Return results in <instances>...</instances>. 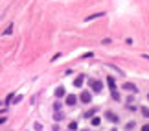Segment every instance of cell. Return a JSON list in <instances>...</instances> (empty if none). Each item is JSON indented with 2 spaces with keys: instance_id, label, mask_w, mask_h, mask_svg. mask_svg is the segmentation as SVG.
<instances>
[{
  "instance_id": "6da1fadb",
  "label": "cell",
  "mask_w": 149,
  "mask_h": 131,
  "mask_svg": "<svg viewBox=\"0 0 149 131\" xmlns=\"http://www.w3.org/2000/svg\"><path fill=\"white\" fill-rule=\"evenodd\" d=\"M90 89H92L94 92H99V91L103 89V83H101L99 79H90Z\"/></svg>"
},
{
  "instance_id": "7a4b0ae2",
  "label": "cell",
  "mask_w": 149,
  "mask_h": 131,
  "mask_svg": "<svg viewBox=\"0 0 149 131\" xmlns=\"http://www.w3.org/2000/svg\"><path fill=\"white\" fill-rule=\"evenodd\" d=\"M123 91H129V92L136 94V92H138V87H136L134 83H129V81H125V83H123Z\"/></svg>"
},
{
  "instance_id": "3957f363",
  "label": "cell",
  "mask_w": 149,
  "mask_h": 131,
  "mask_svg": "<svg viewBox=\"0 0 149 131\" xmlns=\"http://www.w3.org/2000/svg\"><path fill=\"white\" fill-rule=\"evenodd\" d=\"M79 100H81L83 103H90V102H92V94H90L89 91H83L81 96H79Z\"/></svg>"
},
{
  "instance_id": "277c9868",
  "label": "cell",
  "mask_w": 149,
  "mask_h": 131,
  "mask_svg": "<svg viewBox=\"0 0 149 131\" xmlns=\"http://www.w3.org/2000/svg\"><path fill=\"white\" fill-rule=\"evenodd\" d=\"M105 116H107L112 124H118V120H120V118H118V115H116V113H112V111H107V113H105Z\"/></svg>"
},
{
  "instance_id": "5b68a950",
  "label": "cell",
  "mask_w": 149,
  "mask_h": 131,
  "mask_svg": "<svg viewBox=\"0 0 149 131\" xmlns=\"http://www.w3.org/2000/svg\"><path fill=\"white\" fill-rule=\"evenodd\" d=\"M83 83H85V76H83V74H81V76H77V78L74 79V87H81Z\"/></svg>"
},
{
  "instance_id": "8992f818",
  "label": "cell",
  "mask_w": 149,
  "mask_h": 131,
  "mask_svg": "<svg viewBox=\"0 0 149 131\" xmlns=\"http://www.w3.org/2000/svg\"><path fill=\"white\" fill-rule=\"evenodd\" d=\"M76 102H77V98L74 94H68L66 96V105H76Z\"/></svg>"
},
{
  "instance_id": "52a82bcc",
  "label": "cell",
  "mask_w": 149,
  "mask_h": 131,
  "mask_svg": "<svg viewBox=\"0 0 149 131\" xmlns=\"http://www.w3.org/2000/svg\"><path fill=\"white\" fill-rule=\"evenodd\" d=\"M105 13L101 11V13H94V15H90V17H87V18H85V22H89V20H94V18H99V17H103Z\"/></svg>"
},
{
  "instance_id": "ba28073f",
  "label": "cell",
  "mask_w": 149,
  "mask_h": 131,
  "mask_svg": "<svg viewBox=\"0 0 149 131\" xmlns=\"http://www.w3.org/2000/svg\"><path fill=\"white\" fill-rule=\"evenodd\" d=\"M107 83H109V87H111V91H112V89H116V81H114V78H112V76H109V78H107Z\"/></svg>"
},
{
  "instance_id": "9c48e42d",
  "label": "cell",
  "mask_w": 149,
  "mask_h": 131,
  "mask_svg": "<svg viewBox=\"0 0 149 131\" xmlns=\"http://www.w3.org/2000/svg\"><path fill=\"white\" fill-rule=\"evenodd\" d=\"M96 111H98V109H96V107H92V109H89V111H87V113H85V118H92Z\"/></svg>"
},
{
  "instance_id": "30bf717a",
  "label": "cell",
  "mask_w": 149,
  "mask_h": 131,
  "mask_svg": "<svg viewBox=\"0 0 149 131\" xmlns=\"http://www.w3.org/2000/svg\"><path fill=\"white\" fill-rule=\"evenodd\" d=\"M55 96H57V98L65 96V87H57V91H55Z\"/></svg>"
},
{
  "instance_id": "8fae6325",
  "label": "cell",
  "mask_w": 149,
  "mask_h": 131,
  "mask_svg": "<svg viewBox=\"0 0 149 131\" xmlns=\"http://www.w3.org/2000/svg\"><path fill=\"white\" fill-rule=\"evenodd\" d=\"M111 94H112V98H114L116 102H120V92H118L116 89H112V91H111Z\"/></svg>"
},
{
  "instance_id": "7c38bea8",
  "label": "cell",
  "mask_w": 149,
  "mask_h": 131,
  "mask_svg": "<svg viewBox=\"0 0 149 131\" xmlns=\"http://www.w3.org/2000/svg\"><path fill=\"white\" fill-rule=\"evenodd\" d=\"M13 98H15V94H13V92H9V94H8V98H6V105H9V103L13 102Z\"/></svg>"
},
{
  "instance_id": "4fadbf2b",
  "label": "cell",
  "mask_w": 149,
  "mask_h": 131,
  "mask_svg": "<svg viewBox=\"0 0 149 131\" xmlns=\"http://www.w3.org/2000/svg\"><path fill=\"white\" fill-rule=\"evenodd\" d=\"M90 124H92V126H99V124H101V120H99V116H94V118L90 120Z\"/></svg>"
},
{
  "instance_id": "5bb4252c",
  "label": "cell",
  "mask_w": 149,
  "mask_h": 131,
  "mask_svg": "<svg viewBox=\"0 0 149 131\" xmlns=\"http://www.w3.org/2000/svg\"><path fill=\"white\" fill-rule=\"evenodd\" d=\"M140 111H142V115H144L145 118H149V109H147V107H144V105H142V109H140Z\"/></svg>"
},
{
  "instance_id": "9a60e30c",
  "label": "cell",
  "mask_w": 149,
  "mask_h": 131,
  "mask_svg": "<svg viewBox=\"0 0 149 131\" xmlns=\"http://www.w3.org/2000/svg\"><path fill=\"white\" fill-rule=\"evenodd\" d=\"M53 120H63V113H61V111H55V115H53Z\"/></svg>"
},
{
  "instance_id": "2e32d148",
  "label": "cell",
  "mask_w": 149,
  "mask_h": 131,
  "mask_svg": "<svg viewBox=\"0 0 149 131\" xmlns=\"http://www.w3.org/2000/svg\"><path fill=\"white\" fill-rule=\"evenodd\" d=\"M68 129H70V131H76V129H77V122H70V124H68Z\"/></svg>"
},
{
  "instance_id": "e0dca14e",
  "label": "cell",
  "mask_w": 149,
  "mask_h": 131,
  "mask_svg": "<svg viewBox=\"0 0 149 131\" xmlns=\"http://www.w3.org/2000/svg\"><path fill=\"white\" fill-rule=\"evenodd\" d=\"M53 111H61V103H59V102L53 103Z\"/></svg>"
},
{
  "instance_id": "ac0fdd59",
  "label": "cell",
  "mask_w": 149,
  "mask_h": 131,
  "mask_svg": "<svg viewBox=\"0 0 149 131\" xmlns=\"http://www.w3.org/2000/svg\"><path fill=\"white\" fill-rule=\"evenodd\" d=\"M111 42H112V39H103L101 45H111Z\"/></svg>"
},
{
  "instance_id": "d6986e66",
  "label": "cell",
  "mask_w": 149,
  "mask_h": 131,
  "mask_svg": "<svg viewBox=\"0 0 149 131\" xmlns=\"http://www.w3.org/2000/svg\"><path fill=\"white\" fill-rule=\"evenodd\" d=\"M11 30H13V26H11V24H9V26H8V28H6V32H4V33H6V35H9V33H11Z\"/></svg>"
},
{
  "instance_id": "ffe728a7",
  "label": "cell",
  "mask_w": 149,
  "mask_h": 131,
  "mask_svg": "<svg viewBox=\"0 0 149 131\" xmlns=\"http://www.w3.org/2000/svg\"><path fill=\"white\" fill-rule=\"evenodd\" d=\"M133 127H134V122H129V124L125 126V129H133Z\"/></svg>"
},
{
  "instance_id": "44dd1931",
  "label": "cell",
  "mask_w": 149,
  "mask_h": 131,
  "mask_svg": "<svg viewBox=\"0 0 149 131\" xmlns=\"http://www.w3.org/2000/svg\"><path fill=\"white\" fill-rule=\"evenodd\" d=\"M142 131H149V124H144L142 126Z\"/></svg>"
},
{
  "instance_id": "7402d4cb",
  "label": "cell",
  "mask_w": 149,
  "mask_h": 131,
  "mask_svg": "<svg viewBox=\"0 0 149 131\" xmlns=\"http://www.w3.org/2000/svg\"><path fill=\"white\" fill-rule=\"evenodd\" d=\"M4 122H6V116H0V126H2Z\"/></svg>"
},
{
  "instance_id": "603a6c76",
  "label": "cell",
  "mask_w": 149,
  "mask_h": 131,
  "mask_svg": "<svg viewBox=\"0 0 149 131\" xmlns=\"http://www.w3.org/2000/svg\"><path fill=\"white\" fill-rule=\"evenodd\" d=\"M142 57H145V59H149V55H147V54H144V55H142Z\"/></svg>"
},
{
  "instance_id": "cb8c5ba5",
  "label": "cell",
  "mask_w": 149,
  "mask_h": 131,
  "mask_svg": "<svg viewBox=\"0 0 149 131\" xmlns=\"http://www.w3.org/2000/svg\"><path fill=\"white\" fill-rule=\"evenodd\" d=\"M83 131H89V129H83Z\"/></svg>"
},
{
  "instance_id": "d4e9b609",
  "label": "cell",
  "mask_w": 149,
  "mask_h": 131,
  "mask_svg": "<svg viewBox=\"0 0 149 131\" xmlns=\"http://www.w3.org/2000/svg\"><path fill=\"white\" fill-rule=\"evenodd\" d=\"M147 98H149V94H147Z\"/></svg>"
},
{
  "instance_id": "484cf974",
  "label": "cell",
  "mask_w": 149,
  "mask_h": 131,
  "mask_svg": "<svg viewBox=\"0 0 149 131\" xmlns=\"http://www.w3.org/2000/svg\"><path fill=\"white\" fill-rule=\"evenodd\" d=\"M0 105H2V103H0Z\"/></svg>"
}]
</instances>
